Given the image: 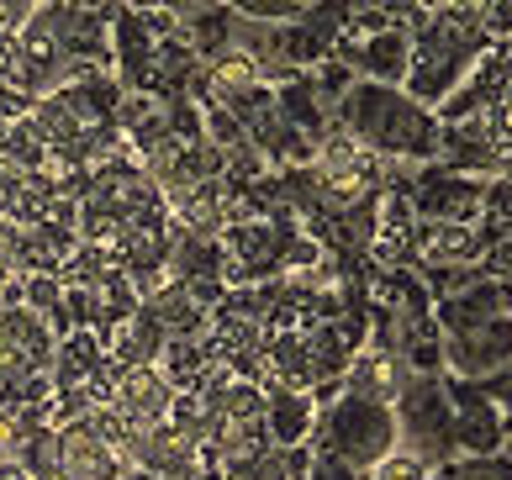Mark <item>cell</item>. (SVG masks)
<instances>
[{
	"label": "cell",
	"mask_w": 512,
	"mask_h": 480,
	"mask_svg": "<svg viewBox=\"0 0 512 480\" xmlns=\"http://www.w3.org/2000/svg\"><path fill=\"white\" fill-rule=\"evenodd\" d=\"M333 127L365 153H375V159H402V164H433L444 132L439 117L428 106H417L407 90L365 85V80L333 106Z\"/></svg>",
	"instance_id": "6da1fadb"
},
{
	"label": "cell",
	"mask_w": 512,
	"mask_h": 480,
	"mask_svg": "<svg viewBox=\"0 0 512 480\" xmlns=\"http://www.w3.org/2000/svg\"><path fill=\"white\" fill-rule=\"evenodd\" d=\"M491 43L481 37L476 27V0H439V6H428V27L412 37V59H407V80L402 90L412 95L417 106L439 111L476 59L486 53Z\"/></svg>",
	"instance_id": "7a4b0ae2"
},
{
	"label": "cell",
	"mask_w": 512,
	"mask_h": 480,
	"mask_svg": "<svg viewBox=\"0 0 512 480\" xmlns=\"http://www.w3.org/2000/svg\"><path fill=\"white\" fill-rule=\"evenodd\" d=\"M307 449H312V459H333V465L370 475L396 449V417H391V407H375V401L338 396L333 407L317 412Z\"/></svg>",
	"instance_id": "3957f363"
},
{
	"label": "cell",
	"mask_w": 512,
	"mask_h": 480,
	"mask_svg": "<svg viewBox=\"0 0 512 480\" xmlns=\"http://www.w3.org/2000/svg\"><path fill=\"white\" fill-rule=\"evenodd\" d=\"M396 449L412 454L428 475L460 459V438H454V407L444 375H412V386L396 396Z\"/></svg>",
	"instance_id": "277c9868"
},
{
	"label": "cell",
	"mask_w": 512,
	"mask_h": 480,
	"mask_svg": "<svg viewBox=\"0 0 512 480\" xmlns=\"http://www.w3.org/2000/svg\"><path fill=\"white\" fill-rule=\"evenodd\" d=\"M412 201V217L417 222H444V227H476L481 222V206H486V180H470V175H449V169L433 159L417 169V180L407 190Z\"/></svg>",
	"instance_id": "5b68a950"
},
{
	"label": "cell",
	"mask_w": 512,
	"mask_h": 480,
	"mask_svg": "<svg viewBox=\"0 0 512 480\" xmlns=\"http://www.w3.org/2000/svg\"><path fill=\"white\" fill-rule=\"evenodd\" d=\"M333 59L344 64L354 80H365V85H396L402 90L412 43L402 32H354L344 22V32H338V43H333Z\"/></svg>",
	"instance_id": "8992f818"
},
{
	"label": "cell",
	"mask_w": 512,
	"mask_h": 480,
	"mask_svg": "<svg viewBox=\"0 0 512 480\" xmlns=\"http://www.w3.org/2000/svg\"><path fill=\"white\" fill-rule=\"evenodd\" d=\"M175 396H180V391L159 375V364H143V370H117L106 407L122 417L127 433H154V428H164V422H169Z\"/></svg>",
	"instance_id": "52a82bcc"
},
{
	"label": "cell",
	"mask_w": 512,
	"mask_h": 480,
	"mask_svg": "<svg viewBox=\"0 0 512 480\" xmlns=\"http://www.w3.org/2000/svg\"><path fill=\"white\" fill-rule=\"evenodd\" d=\"M449 407H454V438H460V454H502L507 444V417L491 401V391L481 380H449Z\"/></svg>",
	"instance_id": "ba28073f"
},
{
	"label": "cell",
	"mask_w": 512,
	"mask_h": 480,
	"mask_svg": "<svg viewBox=\"0 0 512 480\" xmlns=\"http://www.w3.org/2000/svg\"><path fill=\"white\" fill-rule=\"evenodd\" d=\"M512 370V317H497L476 333L444 338V375L449 380H497Z\"/></svg>",
	"instance_id": "9c48e42d"
},
{
	"label": "cell",
	"mask_w": 512,
	"mask_h": 480,
	"mask_svg": "<svg viewBox=\"0 0 512 480\" xmlns=\"http://www.w3.org/2000/svg\"><path fill=\"white\" fill-rule=\"evenodd\" d=\"M486 259V243L476 227H444V222H417L407 238V270L417 275H444V270H476Z\"/></svg>",
	"instance_id": "30bf717a"
},
{
	"label": "cell",
	"mask_w": 512,
	"mask_h": 480,
	"mask_svg": "<svg viewBox=\"0 0 512 480\" xmlns=\"http://www.w3.org/2000/svg\"><path fill=\"white\" fill-rule=\"evenodd\" d=\"M497 317H512V291L502 280H486V275L476 285H465V291L433 301V322H439L444 338L476 333V328H486V322H497Z\"/></svg>",
	"instance_id": "8fae6325"
},
{
	"label": "cell",
	"mask_w": 512,
	"mask_h": 480,
	"mask_svg": "<svg viewBox=\"0 0 512 480\" xmlns=\"http://www.w3.org/2000/svg\"><path fill=\"white\" fill-rule=\"evenodd\" d=\"M407 386H412V370L391 349H381V343H365L344 370V396L375 401V407H396V396Z\"/></svg>",
	"instance_id": "7c38bea8"
},
{
	"label": "cell",
	"mask_w": 512,
	"mask_h": 480,
	"mask_svg": "<svg viewBox=\"0 0 512 480\" xmlns=\"http://www.w3.org/2000/svg\"><path fill=\"white\" fill-rule=\"evenodd\" d=\"M59 338L37 312L27 306H0V359L16 364V370H48Z\"/></svg>",
	"instance_id": "4fadbf2b"
},
{
	"label": "cell",
	"mask_w": 512,
	"mask_h": 480,
	"mask_svg": "<svg viewBox=\"0 0 512 480\" xmlns=\"http://www.w3.org/2000/svg\"><path fill=\"white\" fill-rule=\"evenodd\" d=\"M317 407L307 391H286V386H264V433L275 449H301L312 438Z\"/></svg>",
	"instance_id": "5bb4252c"
},
{
	"label": "cell",
	"mask_w": 512,
	"mask_h": 480,
	"mask_svg": "<svg viewBox=\"0 0 512 480\" xmlns=\"http://www.w3.org/2000/svg\"><path fill=\"white\" fill-rule=\"evenodd\" d=\"M59 433V465L64 480H122V465L85 422H69V428H53Z\"/></svg>",
	"instance_id": "9a60e30c"
},
{
	"label": "cell",
	"mask_w": 512,
	"mask_h": 480,
	"mask_svg": "<svg viewBox=\"0 0 512 480\" xmlns=\"http://www.w3.org/2000/svg\"><path fill=\"white\" fill-rule=\"evenodd\" d=\"M481 243H512V185L507 180H491L486 185V206H481V222H476Z\"/></svg>",
	"instance_id": "2e32d148"
},
{
	"label": "cell",
	"mask_w": 512,
	"mask_h": 480,
	"mask_svg": "<svg viewBox=\"0 0 512 480\" xmlns=\"http://www.w3.org/2000/svg\"><path fill=\"white\" fill-rule=\"evenodd\" d=\"M428 480H512V459L507 454H460L444 470H433Z\"/></svg>",
	"instance_id": "e0dca14e"
},
{
	"label": "cell",
	"mask_w": 512,
	"mask_h": 480,
	"mask_svg": "<svg viewBox=\"0 0 512 480\" xmlns=\"http://www.w3.org/2000/svg\"><path fill=\"white\" fill-rule=\"evenodd\" d=\"M307 74H312V90H317V101L328 106V111H333V106H338V101H344V95L359 85V80H354V74H349L344 64H338V59H322V64H317V69H307Z\"/></svg>",
	"instance_id": "ac0fdd59"
},
{
	"label": "cell",
	"mask_w": 512,
	"mask_h": 480,
	"mask_svg": "<svg viewBox=\"0 0 512 480\" xmlns=\"http://www.w3.org/2000/svg\"><path fill=\"white\" fill-rule=\"evenodd\" d=\"M476 27L486 43H512V0H476Z\"/></svg>",
	"instance_id": "d6986e66"
},
{
	"label": "cell",
	"mask_w": 512,
	"mask_h": 480,
	"mask_svg": "<svg viewBox=\"0 0 512 480\" xmlns=\"http://www.w3.org/2000/svg\"><path fill=\"white\" fill-rule=\"evenodd\" d=\"M365 480H428V470L423 465H417V459L412 454H402V449H391L386 459H381V465H375Z\"/></svg>",
	"instance_id": "ffe728a7"
},
{
	"label": "cell",
	"mask_w": 512,
	"mask_h": 480,
	"mask_svg": "<svg viewBox=\"0 0 512 480\" xmlns=\"http://www.w3.org/2000/svg\"><path fill=\"white\" fill-rule=\"evenodd\" d=\"M481 275H486V280H502L507 291H512V243H491V248H486Z\"/></svg>",
	"instance_id": "44dd1931"
},
{
	"label": "cell",
	"mask_w": 512,
	"mask_h": 480,
	"mask_svg": "<svg viewBox=\"0 0 512 480\" xmlns=\"http://www.w3.org/2000/svg\"><path fill=\"white\" fill-rule=\"evenodd\" d=\"M307 480H365V475H359V470H349V465H333V459H312Z\"/></svg>",
	"instance_id": "7402d4cb"
},
{
	"label": "cell",
	"mask_w": 512,
	"mask_h": 480,
	"mask_svg": "<svg viewBox=\"0 0 512 480\" xmlns=\"http://www.w3.org/2000/svg\"><path fill=\"white\" fill-rule=\"evenodd\" d=\"M502 117H507V127H512V90H507V101H502Z\"/></svg>",
	"instance_id": "603a6c76"
},
{
	"label": "cell",
	"mask_w": 512,
	"mask_h": 480,
	"mask_svg": "<svg viewBox=\"0 0 512 480\" xmlns=\"http://www.w3.org/2000/svg\"><path fill=\"white\" fill-rule=\"evenodd\" d=\"M206 480H217V470H212V475H206Z\"/></svg>",
	"instance_id": "cb8c5ba5"
},
{
	"label": "cell",
	"mask_w": 512,
	"mask_h": 480,
	"mask_svg": "<svg viewBox=\"0 0 512 480\" xmlns=\"http://www.w3.org/2000/svg\"><path fill=\"white\" fill-rule=\"evenodd\" d=\"M0 364H6V359H0Z\"/></svg>",
	"instance_id": "d4e9b609"
}]
</instances>
